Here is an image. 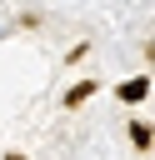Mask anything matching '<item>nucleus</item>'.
<instances>
[{
    "label": "nucleus",
    "instance_id": "1",
    "mask_svg": "<svg viewBox=\"0 0 155 160\" xmlns=\"http://www.w3.org/2000/svg\"><path fill=\"white\" fill-rule=\"evenodd\" d=\"M115 95H120L125 105H135V100L150 95V80H145V75H140V80H125V85H115Z\"/></svg>",
    "mask_w": 155,
    "mask_h": 160
},
{
    "label": "nucleus",
    "instance_id": "2",
    "mask_svg": "<svg viewBox=\"0 0 155 160\" xmlns=\"http://www.w3.org/2000/svg\"><path fill=\"white\" fill-rule=\"evenodd\" d=\"M95 85H100V80H80V85H70V95H65V105H70V110H75V105H85V100L95 95Z\"/></svg>",
    "mask_w": 155,
    "mask_h": 160
},
{
    "label": "nucleus",
    "instance_id": "3",
    "mask_svg": "<svg viewBox=\"0 0 155 160\" xmlns=\"http://www.w3.org/2000/svg\"><path fill=\"white\" fill-rule=\"evenodd\" d=\"M130 140H135V150H150V140H155V125H145V120H130Z\"/></svg>",
    "mask_w": 155,
    "mask_h": 160
},
{
    "label": "nucleus",
    "instance_id": "4",
    "mask_svg": "<svg viewBox=\"0 0 155 160\" xmlns=\"http://www.w3.org/2000/svg\"><path fill=\"white\" fill-rule=\"evenodd\" d=\"M5 160H25V155H5Z\"/></svg>",
    "mask_w": 155,
    "mask_h": 160
}]
</instances>
